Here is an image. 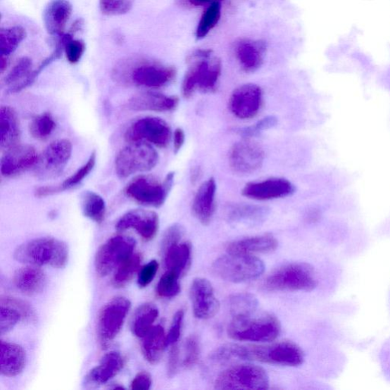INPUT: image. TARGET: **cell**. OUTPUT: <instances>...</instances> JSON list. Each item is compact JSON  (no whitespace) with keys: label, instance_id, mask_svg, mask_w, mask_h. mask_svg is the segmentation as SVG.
<instances>
[{"label":"cell","instance_id":"3","mask_svg":"<svg viewBox=\"0 0 390 390\" xmlns=\"http://www.w3.org/2000/svg\"><path fill=\"white\" fill-rule=\"evenodd\" d=\"M189 68L185 73L182 95L189 99L194 92H211L217 89L221 75L222 63L211 50H198L189 56Z\"/></svg>","mask_w":390,"mask_h":390},{"label":"cell","instance_id":"34","mask_svg":"<svg viewBox=\"0 0 390 390\" xmlns=\"http://www.w3.org/2000/svg\"><path fill=\"white\" fill-rule=\"evenodd\" d=\"M159 315V309L152 303H146L139 306L132 321V331L134 335L142 339L153 328V325Z\"/></svg>","mask_w":390,"mask_h":390},{"label":"cell","instance_id":"45","mask_svg":"<svg viewBox=\"0 0 390 390\" xmlns=\"http://www.w3.org/2000/svg\"><path fill=\"white\" fill-rule=\"evenodd\" d=\"M200 342L196 336H190L184 343V358L183 360V367L184 368H191L198 363L200 358Z\"/></svg>","mask_w":390,"mask_h":390},{"label":"cell","instance_id":"24","mask_svg":"<svg viewBox=\"0 0 390 390\" xmlns=\"http://www.w3.org/2000/svg\"><path fill=\"white\" fill-rule=\"evenodd\" d=\"M72 12L73 6L68 0H51L43 13V21L48 33L58 38L65 34Z\"/></svg>","mask_w":390,"mask_h":390},{"label":"cell","instance_id":"39","mask_svg":"<svg viewBox=\"0 0 390 390\" xmlns=\"http://www.w3.org/2000/svg\"><path fill=\"white\" fill-rule=\"evenodd\" d=\"M221 17V4L215 3L210 4L201 18L196 30L198 40L203 39L219 23Z\"/></svg>","mask_w":390,"mask_h":390},{"label":"cell","instance_id":"10","mask_svg":"<svg viewBox=\"0 0 390 390\" xmlns=\"http://www.w3.org/2000/svg\"><path fill=\"white\" fill-rule=\"evenodd\" d=\"M215 388L219 390H263L269 388L266 371L258 366L241 365L229 367L217 377Z\"/></svg>","mask_w":390,"mask_h":390},{"label":"cell","instance_id":"26","mask_svg":"<svg viewBox=\"0 0 390 390\" xmlns=\"http://www.w3.org/2000/svg\"><path fill=\"white\" fill-rule=\"evenodd\" d=\"M13 283L21 293L27 296H35L44 291L47 285V276L39 268L27 266L15 272Z\"/></svg>","mask_w":390,"mask_h":390},{"label":"cell","instance_id":"12","mask_svg":"<svg viewBox=\"0 0 390 390\" xmlns=\"http://www.w3.org/2000/svg\"><path fill=\"white\" fill-rule=\"evenodd\" d=\"M136 241L132 237L115 236L110 238L97 251L95 258L96 273L106 277L134 254Z\"/></svg>","mask_w":390,"mask_h":390},{"label":"cell","instance_id":"30","mask_svg":"<svg viewBox=\"0 0 390 390\" xmlns=\"http://www.w3.org/2000/svg\"><path fill=\"white\" fill-rule=\"evenodd\" d=\"M268 210L262 206L247 203H235L227 210L231 224L254 227L263 224L268 216Z\"/></svg>","mask_w":390,"mask_h":390},{"label":"cell","instance_id":"13","mask_svg":"<svg viewBox=\"0 0 390 390\" xmlns=\"http://www.w3.org/2000/svg\"><path fill=\"white\" fill-rule=\"evenodd\" d=\"M172 137L168 123L156 117H145L136 120L125 133L128 143L146 142L161 148L168 146Z\"/></svg>","mask_w":390,"mask_h":390},{"label":"cell","instance_id":"31","mask_svg":"<svg viewBox=\"0 0 390 390\" xmlns=\"http://www.w3.org/2000/svg\"><path fill=\"white\" fill-rule=\"evenodd\" d=\"M20 138V127L15 111L8 106L0 109V146L3 150L18 145Z\"/></svg>","mask_w":390,"mask_h":390},{"label":"cell","instance_id":"25","mask_svg":"<svg viewBox=\"0 0 390 390\" xmlns=\"http://www.w3.org/2000/svg\"><path fill=\"white\" fill-rule=\"evenodd\" d=\"M125 365V360L117 351H111L101 358L100 364L91 370L85 377V385L99 386L116 377Z\"/></svg>","mask_w":390,"mask_h":390},{"label":"cell","instance_id":"1","mask_svg":"<svg viewBox=\"0 0 390 390\" xmlns=\"http://www.w3.org/2000/svg\"><path fill=\"white\" fill-rule=\"evenodd\" d=\"M210 359L218 363L243 360L297 367L303 363L304 353L298 346L291 341H282L266 346H246L238 344H227L213 351L210 355Z\"/></svg>","mask_w":390,"mask_h":390},{"label":"cell","instance_id":"32","mask_svg":"<svg viewBox=\"0 0 390 390\" xmlns=\"http://www.w3.org/2000/svg\"><path fill=\"white\" fill-rule=\"evenodd\" d=\"M166 270L178 274H187L191 262V246L188 242L170 246L163 253Z\"/></svg>","mask_w":390,"mask_h":390},{"label":"cell","instance_id":"54","mask_svg":"<svg viewBox=\"0 0 390 390\" xmlns=\"http://www.w3.org/2000/svg\"><path fill=\"white\" fill-rule=\"evenodd\" d=\"M189 3L195 6H206L215 3H220L221 0H189Z\"/></svg>","mask_w":390,"mask_h":390},{"label":"cell","instance_id":"46","mask_svg":"<svg viewBox=\"0 0 390 390\" xmlns=\"http://www.w3.org/2000/svg\"><path fill=\"white\" fill-rule=\"evenodd\" d=\"M184 235V229L180 225L175 224L167 229L161 242L162 254L170 246L181 243V239Z\"/></svg>","mask_w":390,"mask_h":390},{"label":"cell","instance_id":"27","mask_svg":"<svg viewBox=\"0 0 390 390\" xmlns=\"http://www.w3.org/2000/svg\"><path fill=\"white\" fill-rule=\"evenodd\" d=\"M266 52L265 42L261 40H244L237 45L236 54L241 67L253 73L262 67Z\"/></svg>","mask_w":390,"mask_h":390},{"label":"cell","instance_id":"18","mask_svg":"<svg viewBox=\"0 0 390 390\" xmlns=\"http://www.w3.org/2000/svg\"><path fill=\"white\" fill-rule=\"evenodd\" d=\"M190 297L195 317L209 320L219 312L220 303L212 284L206 278H195L191 286Z\"/></svg>","mask_w":390,"mask_h":390},{"label":"cell","instance_id":"47","mask_svg":"<svg viewBox=\"0 0 390 390\" xmlns=\"http://www.w3.org/2000/svg\"><path fill=\"white\" fill-rule=\"evenodd\" d=\"M277 124V118L275 116L265 117L255 124L253 126H250L240 130V134L244 137H255L268 129L272 128Z\"/></svg>","mask_w":390,"mask_h":390},{"label":"cell","instance_id":"36","mask_svg":"<svg viewBox=\"0 0 390 390\" xmlns=\"http://www.w3.org/2000/svg\"><path fill=\"white\" fill-rule=\"evenodd\" d=\"M26 30L23 26L2 27L0 30V56L8 58L26 38Z\"/></svg>","mask_w":390,"mask_h":390},{"label":"cell","instance_id":"29","mask_svg":"<svg viewBox=\"0 0 390 390\" xmlns=\"http://www.w3.org/2000/svg\"><path fill=\"white\" fill-rule=\"evenodd\" d=\"M26 365V353L17 344L1 341L0 373L6 377H15L23 373Z\"/></svg>","mask_w":390,"mask_h":390},{"label":"cell","instance_id":"19","mask_svg":"<svg viewBox=\"0 0 390 390\" xmlns=\"http://www.w3.org/2000/svg\"><path fill=\"white\" fill-rule=\"evenodd\" d=\"M38 152L30 145H16L2 157L0 170L5 177H13L34 168L39 159Z\"/></svg>","mask_w":390,"mask_h":390},{"label":"cell","instance_id":"44","mask_svg":"<svg viewBox=\"0 0 390 390\" xmlns=\"http://www.w3.org/2000/svg\"><path fill=\"white\" fill-rule=\"evenodd\" d=\"M134 0H99V8L106 15H122L132 11Z\"/></svg>","mask_w":390,"mask_h":390},{"label":"cell","instance_id":"33","mask_svg":"<svg viewBox=\"0 0 390 390\" xmlns=\"http://www.w3.org/2000/svg\"><path fill=\"white\" fill-rule=\"evenodd\" d=\"M142 339L141 349L146 360L151 365H157L167 347L163 327L161 325L153 327Z\"/></svg>","mask_w":390,"mask_h":390},{"label":"cell","instance_id":"5","mask_svg":"<svg viewBox=\"0 0 390 390\" xmlns=\"http://www.w3.org/2000/svg\"><path fill=\"white\" fill-rule=\"evenodd\" d=\"M281 329L280 322L274 315L254 313L234 317L228 327V336L241 341L269 342L279 336Z\"/></svg>","mask_w":390,"mask_h":390},{"label":"cell","instance_id":"41","mask_svg":"<svg viewBox=\"0 0 390 390\" xmlns=\"http://www.w3.org/2000/svg\"><path fill=\"white\" fill-rule=\"evenodd\" d=\"M180 277L178 274L166 270L157 284V294L163 298H172L177 296L181 291Z\"/></svg>","mask_w":390,"mask_h":390},{"label":"cell","instance_id":"52","mask_svg":"<svg viewBox=\"0 0 390 390\" xmlns=\"http://www.w3.org/2000/svg\"><path fill=\"white\" fill-rule=\"evenodd\" d=\"M153 382L150 374L142 371L137 374L131 384V389L134 390H148L151 388Z\"/></svg>","mask_w":390,"mask_h":390},{"label":"cell","instance_id":"23","mask_svg":"<svg viewBox=\"0 0 390 390\" xmlns=\"http://www.w3.org/2000/svg\"><path fill=\"white\" fill-rule=\"evenodd\" d=\"M179 103L178 97L166 96L159 92H146L130 99L128 108L135 111L167 113L177 108Z\"/></svg>","mask_w":390,"mask_h":390},{"label":"cell","instance_id":"17","mask_svg":"<svg viewBox=\"0 0 390 390\" xmlns=\"http://www.w3.org/2000/svg\"><path fill=\"white\" fill-rule=\"evenodd\" d=\"M294 184L284 178H270L246 184L242 190L244 197L259 201L291 196L295 193Z\"/></svg>","mask_w":390,"mask_h":390},{"label":"cell","instance_id":"22","mask_svg":"<svg viewBox=\"0 0 390 390\" xmlns=\"http://www.w3.org/2000/svg\"><path fill=\"white\" fill-rule=\"evenodd\" d=\"M217 183L210 178L203 182L192 202L193 215L203 225H208L216 210Z\"/></svg>","mask_w":390,"mask_h":390},{"label":"cell","instance_id":"11","mask_svg":"<svg viewBox=\"0 0 390 390\" xmlns=\"http://www.w3.org/2000/svg\"><path fill=\"white\" fill-rule=\"evenodd\" d=\"M132 303L126 297L116 296L100 310L97 322V336L102 348H106L122 330Z\"/></svg>","mask_w":390,"mask_h":390},{"label":"cell","instance_id":"20","mask_svg":"<svg viewBox=\"0 0 390 390\" xmlns=\"http://www.w3.org/2000/svg\"><path fill=\"white\" fill-rule=\"evenodd\" d=\"M159 227L160 220L156 213L137 209L126 213L115 227L118 231L134 229L145 241H151L156 236Z\"/></svg>","mask_w":390,"mask_h":390},{"label":"cell","instance_id":"56","mask_svg":"<svg viewBox=\"0 0 390 390\" xmlns=\"http://www.w3.org/2000/svg\"><path fill=\"white\" fill-rule=\"evenodd\" d=\"M8 65V58L0 56V71L2 73L6 70Z\"/></svg>","mask_w":390,"mask_h":390},{"label":"cell","instance_id":"53","mask_svg":"<svg viewBox=\"0 0 390 390\" xmlns=\"http://www.w3.org/2000/svg\"><path fill=\"white\" fill-rule=\"evenodd\" d=\"M185 141V134L182 128L175 129L173 134V147L175 153H178Z\"/></svg>","mask_w":390,"mask_h":390},{"label":"cell","instance_id":"51","mask_svg":"<svg viewBox=\"0 0 390 390\" xmlns=\"http://www.w3.org/2000/svg\"><path fill=\"white\" fill-rule=\"evenodd\" d=\"M180 365V348L177 344L171 346L167 365V375L170 378L174 377L178 372Z\"/></svg>","mask_w":390,"mask_h":390},{"label":"cell","instance_id":"55","mask_svg":"<svg viewBox=\"0 0 390 390\" xmlns=\"http://www.w3.org/2000/svg\"><path fill=\"white\" fill-rule=\"evenodd\" d=\"M83 20L82 18H78L75 22H74L70 27L69 33L74 35L80 30L82 29Z\"/></svg>","mask_w":390,"mask_h":390},{"label":"cell","instance_id":"50","mask_svg":"<svg viewBox=\"0 0 390 390\" xmlns=\"http://www.w3.org/2000/svg\"><path fill=\"white\" fill-rule=\"evenodd\" d=\"M158 269H159V263L156 260L144 265L138 273L137 284L139 287L144 289L151 284L156 275Z\"/></svg>","mask_w":390,"mask_h":390},{"label":"cell","instance_id":"40","mask_svg":"<svg viewBox=\"0 0 390 390\" xmlns=\"http://www.w3.org/2000/svg\"><path fill=\"white\" fill-rule=\"evenodd\" d=\"M56 122L50 113H43L36 116L30 125L32 136L37 140L44 141L53 134Z\"/></svg>","mask_w":390,"mask_h":390},{"label":"cell","instance_id":"28","mask_svg":"<svg viewBox=\"0 0 390 390\" xmlns=\"http://www.w3.org/2000/svg\"><path fill=\"white\" fill-rule=\"evenodd\" d=\"M278 242L272 235L265 234L234 241L227 248L229 254L251 255L270 253L277 248Z\"/></svg>","mask_w":390,"mask_h":390},{"label":"cell","instance_id":"35","mask_svg":"<svg viewBox=\"0 0 390 390\" xmlns=\"http://www.w3.org/2000/svg\"><path fill=\"white\" fill-rule=\"evenodd\" d=\"M80 203L83 215L86 218L99 225L105 220L106 203L101 195L94 191H83Z\"/></svg>","mask_w":390,"mask_h":390},{"label":"cell","instance_id":"8","mask_svg":"<svg viewBox=\"0 0 390 390\" xmlns=\"http://www.w3.org/2000/svg\"><path fill=\"white\" fill-rule=\"evenodd\" d=\"M159 162V154L153 145L146 142L129 143L118 153L115 171L118 177L127 179L134 174L153 170Z\"/></svg>","mask_w":390,"mask_h":390},{"label":"cell","instance_id":"2","mask_svg":"<svg viewBox=\"0 0 390 390\" xmlns=\"http://www.w3.org/2000/svg\"><path fill=\"white\" fill-rule=\"evenodd\" d=\"M113 75L116 81L125 84L158 89L175 80L176 70L142 58H130L116 65Z\"/></svg>","mask_w":390,"mask_h":390},{"label":"cell","instance_id":"6","mask_svg":"<svg viewBox=\"0 0 390 390\" xmlns=\"http://www.w3.org/2000/svg\"><path fill=\"white\" fill-rule=\"evenodd\" d=\"M318 279L308 263H292L277 269L269 276L264 287L269 291H306L317 289Z\"/></svg>","mask_w":390,"mask_h":390},{"label":"cell","instance_id":"9","mask_svg":"<svg viewBox=\"0 0 390 390\" xmlns=\"http://www.w3.org/2000/svg\"><path fill=\"white\" fill-rule=\"evenodd\" d=\"M174 179L173 172L167 174L162 182L151 176H140L130 182L125 193L129 198L144 206L161 208L169 196Z\"/></svg>","mask_w":390,"mask_h":390},{"label":"cell","instance_id":"7","mask_svg":"<svg viewBox=\"0 0 390 390\" xmlns=\"http://www.w3.org/2000/svg\"><path fill=\"white\" fill-rule=\"evenodd\" d=\"M261 259L251 255L229 254L221 256L212 265V271L221 279L241 283L256 279L265 272Z\"/></svg>","mask_w":390,"mask_h":390},{"label":"cell","instance_id":"15","mask_svg":"<svg viewBox=\"0 0 390 390\" xmlns=\"http://www.w3.org/2000/svg\"><path fill=\"white\" fill-rule=\"evenodd\" d=\"M265 156L261 146L249 139H244L231 148L229 161L234 172L248 175L261 169Z\"/></svg>","mask_w":390,"mask_h":390},{"label":"cell","instance_id":"38","mask_svg":"<svg viewBox=\"0 0 390 390\" xmlns=\"http://www.w3.org/2000/svg\"><path fill=\"white\" fill-rule=\"evenodd\" d=\"M229 310L234 317L256 313L258 306L256 297L249 293L232 295L229 300Z\"/></svg>","mask_w":390,"mask_h":390},{"label":"cell","instance_id":"37","mask_svg":"<svg viewBox=\"0 0 390 390\" xmlns=\"http://www.w3.org/2000/svg\"><path fill=\"white\" fill-rule=\"evenodd\" d=\"M143 256L135 253L130 256L117 268L113 277V284L116 287H123L133 279L134 275L141 269Z\"/></svg>","mask_w":390,"mask_h":390},{"label":"cell","instance_id":"16","mask_svg":"<svg viewBox=\"0 0 390 390\" xmlns=\"http://www.w3.org/2000/svg\"><path fill=\"white\" fill-rule=\"evenodd\" d=\"M263 92L261 87L247 83L237 88L232 94L229 108L231 113L240 120L255 118L261 110Z\"/></svg>","mask_w":390,"mask_h":390},{"label":"cell","instance_id":"4","mask_svg":"<svg viewBox=\"0 0 390 390\" xmlns=\"http://www.w3.org/2000/svg\"><path fill=\"white\" fill-rule=\"evenodd\" d=\"M14 258L16 261L24 264L63 268L68 263L69 249L60 239L42 237L18 246L15 251Z\"/></svg>","mask_w":390,"mask_h":390},{"label":"cell","instance_id":"48","mask_svg":"<svg viewBox=\"0 0 390 390\" xmlns=\"http://www.w3.org/2000/svg\"><path fill=\"white\" fill-rule=\"evenodd\" d=\"M184 317V313L182 310H178L174 315L170 331L166 336L167 347L177 344L181 336Z\"/></svg>","mask_w":390,"mask_h":390},{"label":"cell","instance_id":"49","mask_svg":"<svg viewBox=\"0 0 390 390\" xmlns=\"http://www.w3.org/2000/svg\"><path fill=\"white\" fill-rule=\"evenodd\" d=\"M86 51V44L81 40H70L65 45L64 52L69 63H77L82 58Z\"/></svg>","mask_w":390,"mask_h":390},{"label":"cell","instance_id":"21","mask_svg":"<svg viewBox=\"0 0 390 390\" xmlns=\"http://www.w3.org/2000/svg\"><path fill=\"white\" fill-rule=\"evenodd\" d=\"M36 315L32 306L13 296L1 297L0 310V333L1 335L13 330L21 321L33 322Z\"/></svg>","mask_w":390,"mask_h":390},{"label":"cell","instance_id":"43","mask_svg":"<svg viewBox=\"0 0 390 390\" xmlns=\"http://www.w3.org/2000/svg\"><path fill=\"white\" fill-rule=\"evenodd\" d=\"M32 61L27 57H23L18 61L13 69L6 77L5 84L11 87L22 82L32 71Z\"/></svg>","mask_w":390,"mask_h":390},{"label":"cell","instance_id":"14","mask_svg":"<svg viewBox=\"0 0 390 390\" xmlns=\"http://www.w3.org/2000/svg\"><path fill=\"white\" fill-rule=\"evenodd\" d=\"M73 153V146L67 139L50 144L34 167V172L41 179L57 177L68 164Z\"/></svg>","mask_w":390,"mask_h":390},{"label":"cell","instance_id":"42","mask_svg":"<svg viewBox=\"0 0 390 390\" xmlns=\"http://www.w3.org/2000/svg\"><path fill=\"white\" fill-rule=\"evenodd\" d=\"M96 163V152L94 151L90 155L88 161L74 172L68 179L58 184L61 192L71 189L77 187L84 180L89 173L94 170Z\"/></svg>","mask_w":390,"mask_h":390}]
</instances>
